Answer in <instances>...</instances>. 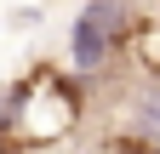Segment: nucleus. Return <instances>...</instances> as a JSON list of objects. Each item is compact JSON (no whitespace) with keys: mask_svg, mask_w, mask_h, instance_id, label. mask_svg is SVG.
Segmentation results:
<instances>
[{"mask_svg":"<svg viewBox=\"0 0 160 154\" xmlns=\"http://www.w3.org/2000/svg\"><path fill=\"white\" fill-rule=\"evenodd\" d=\"M86 120V91L69 69L34 63L23 80L6 91L0 108V154H46L63 137H74Z\"/></svg>","mask_w":160,"mask_h":154,"instance_id":"1","label":"nucleus"},{"mask_svg":"<svg viewBox=\"0 0 160 154\" xmlns=\"http://www.w3.org/2000/svg\"><path fill=\"white\" fill-rule=\"evenodd\" d=\"M120 51L137 63V74L160 80V0H149L143 12H132L126 34H120Z\"/></svg>","mask_w":160,"mask_h":154,"instance_id":"2","label":"nucleus"},{"mask_svg":"<svg viewBox=\"0 0 160 154\" xmlns=\"http://www.w3.org/2000/svg\"><path fill=\"white\" fill-rule=\"evenodd\" d=\"M92 154H160V143H149V137H132V131H114V137H103Z\"/></svg>","mask_w":160,"mask_h":154,"instance_id":"3","label":"nucleus"}]
</instances>
